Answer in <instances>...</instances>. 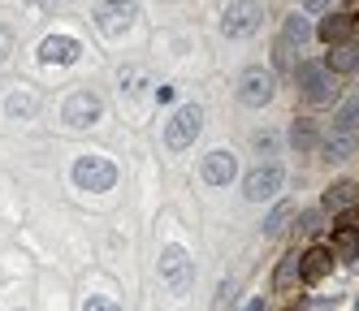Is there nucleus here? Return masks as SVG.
Here are the masks:
<instances>
[{
    "mask_svg": "<svg viewBox=\"0 0 359 311\" xmlns=\"http://www.w3.org/2000/svg\"><path fill=\"white\" fill-rule=\"evenodd\" d=\"M273 61H277V69H299V61H294V43H286V39H277V48H273Z\"/></svg>",
    "mask_w": 359,
    "mask_h": 311,
    "instance_id": "nucleus-24",
    "label": "nucleus"
},
{
    "mask_svg": "<svg viewBox=\"0 0 359 311\" xmlns=\"http://www.w3.org/2000/svg\"><path fill=\"white\" fill-rule=\"evenodd\" d=\"M117 83H121V95H139V87H143V69H139V65L121 69V74H117Z\"/></svg>",
    "mask_w": 359,
    "mask_h": 311,
    "instance_id": "nucleus-25",
    "label": "nucleus"
},
{
    "mask_svg": "<svg viewBox=\"0 0 359 311\" xmlns=\"http://www.w3.org/2000/svg\"><path fill=\"white\" fill-rule=\"evenodd\" d=\"M9 57H13V31H9L5 22H0V65H5Z\"/></svg>",
    "mask_w": 359,
    "mask_h": 311,
    "instance_id": "nucleus-28",
    "label": "nucleus"
},
{
    "mask_svg": "<svg viewBox=\"0 0 359 311\" xmlns=\"http://www.w3.org/2000/svg\"><path fill=\"white\" fill-rule=\"evenodd\" d=\"M303 5L312 9V13H329V9H333V0H303Z\"/></svg>",
    "mask_w": 359,
    "mask_h": 311,
    "instance_id": "nucleus-31",
    "label": "nucleus"
},
{
    "mask_svg": "<svg viewBox=\"0 0 359 311\" xmlns=\"http://www.w3.org/2000/svg\"><path fill=\"white\" fill-rule=\"evenodd\" d=\"M299 229H303V233L325 229V207H307V212H299Z\"/></svg>",
    "mask_w": 359,
    "mask_h": 311,
    "instance_id": "nucleus-26",
    "label": "nucleus"
},
{
    "mask_svg": "<svg viewBox=\"0 0 359 311\" xmlns=\"http://www.w3.org/2000/svg\"><path fill=\"white\" fill-rule=\"evenodd\" d=\"M325 65L338 74V78H342V74H355V69H359V43L351 39V43L329 48V52H325Z\"/></svg>",
    "mask_w": 359,
    "mask_h": 311,
    "instance_id": "nucleus-18",
    "label": "nucleus"
},
{
    "mask_svg": "<svg viewBox=\"0 0 359 311\" xmlns=\"http://www.w3.org/2000/svg\"><path fill=\"white\" fill-rule=\"evenodd\" d=\"M161 281L169 285V294H187L191 285H195V259L177 242H169L161 251Z\"/></svg>",
    "mask_w": 359,
    "mask_h": 311,
    "instance_id": "nucleus-6",
    "label": "nucleus"
},
{
    "mask_svg": "<svg viewBox=\"0 0 359 311\" xmlns=\"http://www.w3.org/2000/svg\"><path fill=\"white\" fill-rule=\"evenodd\" d=\"M35 109H39V99L31 91H13L9 95V117H31Z\"/></svg>",
    "mask_w": 359,
    "mask_h": 311,
    "instance_id": "nucleus-22",
    "label": "nucleus"
},
{
    "mask_svg": "<svg viewBox=\"0 0 359 311\" xmlns=\"http://www.w3.org/2000/svg\"><path fill=\"white\" fill-rule=\"evenodd\" d=\"M247 311H264V298H251V303H247Z\"/></svg>",
    "mask_w": 359,
    "mask_h": 311,
    "instance_id": "nucleus-33",
    "label": "nucleus"
},
{
    "mask_svg": "<svg viewBox=\"0 0 359 311\" xmlns=\"http://www.w3.org/2000/svg\"><path fill=\"white\" fill-rule=\"evenodd\" d=\"M286 139H290V147H294L299 156H312V151H320V139H325V134H320V121H316V117H294Z\"/></svg>",
    "mask_w": 359,
    "mask_h": 311,
    "instance_id": "nucleus-14",
    "label": "nucleus"
},
{
    "mask_svg": "<svg viewBox=\"0 0 359 311\" xmlns=\"http://www.w3.org/2000/svg\"><path fill=\"white\" fill-rule=\"evenodd\" d=\"M79 57H83V43L74 35H48L39 43V61L43 65H74Z\"/></svg>",
    "mask_w": 359,
    "mask_h": 311,
    "instance_id": "nucleus-13",
    "label": "nucleus"
},
{
    "mask_svg": "<svg viewBox=\"0 0 359 311\" xmlns=\"http://www.w3.org/2000/svg\"><path fill=\"white\" fill-rule=\"evenodd\" d=\"M83 311H121V307H117L113 298H95V294H91V298L83 303Z\"/></svg>",
    "mask_w": 359,
    "mask_h": 311,
    "instance_id": "nucleus-30",
    "label": "nucleus"
},
{
    "mask_svg": "<svg viewBox=\"0 0 359 311\" xmlns=\"http://www.w3.org/2000/svg\"><path fill=\"white\" fill-rule=\"evenodd\" d=\"M333 259H359V229H333Z\"/></svg>",
    "mask_w": 359,
    "mask_h": 311,
    "instance_id": "nucleus-20",
    "label": "nucleus"
},
{
    "mask_svg": "<svg viewBox=\"0 0 359 311\" xmlns=\"http://www.w3.org/2000/svg\"><path fill=\"white\" fill-rule=\"evenodd\" d=\"M312 35H316V26L307 22L303 13H290L286 22H281V39H286V43H294V48H303V43L312 39Z\"/></svg>",
    "mask_w": 359,
    "mask_h": 311,
    "instance_id": "nucleus-19",
    "label": "nucleus"
},
{
    "mask_svg": "<svg viewBox=\"0 0 359 311\" xmlns=\"http://www.w3.org/2000/svg\"><path fill=\"white\" fill-rule=\"evenodd\" d=\"M100 117H104V99H100L95 91H69L65 95V104H61V121L69 125V130H87V125H95Z\"/></svg>",
    "mask_w": 359,
    "mask_h": 311,
    "instance_id": "nucleus-9",
    "label": "nucleus"
},
{
    "mask_svg": "<svg viewBox=\"0 0 359 311\" xmlns=\"http://www.w3.org/2000/svg\"><path fill=\"white\" fill-rule=\"evenodd\" d=\"M27 5H35V9H57V0H27Z\"/></svg>",
    "mask_w": 359,
    "mask_h": 311,
    "instance_id": "nucleus-32",
    "label": "nucleus"
},
{
    "mask_svg": "<svg viewBox=\"0 0 359 311\" xmlns=\"http://www.w3.org/2000/svg\"><path fill=\"white\" fill-rule=\"evenodd\" d=\"M355 203H359V181H351V177L333 181V186L325 191V199H320L325 212H346V207H355Z\"/></svg>",
    "mask_w": 359,
    "mask_h": 311,
    "instance_id": "nucleus-15",
    "label": "nucleus"
},
{
    "mask_svg": "<svg viewBox=\"0 0 359 311\" xmlns=\"http://www.w3.org/2000/svg\"><path fill=\"white\" fill-rule=\"evenodd\" d=\"M264 26V5L260 0H229L221 13V35L225 39H251Z\"/></svg>",
    "mask_w": 359,
    "mask_h": 311,
    "instance_id": "nucleus-3",
    "label": "nucleus"
},
{
    "mask_svg": "<svg viewBox=\"0 0 359 311\" xmlns=\"http://www.w3.org/2000/svg\"><path fill=\"white\" fill-rule=\"evenodd\" d=\"M69 177H74V186H79V191L104 195V191L117 186V165L104 160V156H79V160H74V169H69Z\"/></svg>",
    "mask_w": 359,
    "mask_h": 311,
    "instance_id": "nucleus-4",
    "label": "nucleus"
},
{
    "mask_svg": "<svg viewBox=\"0 0 359 311\" xmlns=\"http://www.w3.org/2000/svg\"><path fill=\"white\" fill-rule=\"evenodd\" d=\"M294 212H299V207H294V203H277V207H273V212H269V221H264V238H277V233H281V229H286V221H290Z\"/></svg>",
    "mask_w": 359,
    "mask_h": 311,
    "instance_id": "nucleus-21",
    "label": "nucleus"
},
{
    "mask_svg": "<svg viewBox=\"0 0 359 311\" xmlns=\"http://www.w3.org/2000/svg\"><path fill=\"white\" fill-rule=\"evenodd\" d=\"M199 134H203V109H199V104H182V109L169 113V121H165V147L169 151L195 147Z\"/></svg>",
    "mask_w": 359,
    "mask_h": 311,
    "instance_id": "nucleus-2",
    "label": "nucleus"
},
{
    "mask_svg": "<svg viewBox=\"0 0 359 311\" xmlns=\"http://www.w3.org/2000/svg\"><path fill=\"white\" fill-rule=\"evenodd\" d=\"M277 143H281V139L273 134V130H255V134H251V147L260 151V156H273V151H277Z\"/></svg>",
    "mask_w": 359,
    "mask_h": 311,
    "instance_id": "nucleus-27",
    "label": "nucleus"
},
{
    "mask_svg": "<svg viewBox=\"0 0 359 311\" xmlns=\"http://www.w3.org/2000/svg\"><path fill=\"white\" fill-rule=\"evenodd\" d=\"M277 95V74L264 69V65H247L238 74V104L243 109H264Z\"/></svg>",
    "mask_w": 359,
    "mask_h": 311,
    "instance_id": "nucleus-5",
    "label": "nucleus"
},
{
    "mask_svg": "<svg viewBox=\"0 0 359 311\" xmlns=\"http://www.w3.org/2000/svg\"><path fill=\"white\" fill-rule=\"evenodd\" d=\"M135 18H139L135 0H95V5H91V22L104 35H126L135 26Z\"/></svg>",
    "mask_w": 359,
    "mask_h": 311,
    "instance_id": "nucleus-8",
    "label": "nucleus"
},
{
    "mask_svg": "<svg viewBox=\"0 0 359 311\" xmlns=\"http://www.w3.org/2000/svg\"><path fill=\"white\" fill-rule=\"evenodd\" d=\"M329 272H333V251H325V247H312V251H303V281H307V285L325 281Z\"/></svg>",
    "mask_w": 359,
    "mask_h": 311,
    "instance_id": "nucleus-17",
    "label": "nucleus"
},
{
    "mask_svg": "<svg viewBox=\"0 0 359 311\" xmlns=\"http://www.w3.org/2000/svg\"><path fill=\"white\" fill-rule=\"evenodd\" d=\"M299 281H303V255L290 251V255L277 264V272H273V290H277V294H290Z\"/></svg>",
    "mask_w": 359,
    "mask_h": 311,
    "instance_id": "nucleus-16",
    "label": "nucleus"
},
{
    "mask_svg": "<svg viewBox=\"0 0 359 311\" xmlns=\"http://www.w3.org/2000/svg\"><path fill=\"white\" fill-rule=\"evenodd\" d=\"M355 151H359V130H338V125H333L329 134L320 139V160H329V165L351 160Z\"/></svg>",
    "mask_w": 359,
    "mask_h": 311,
    "instance_id": "nucleus-12",
    "label": "nucleus"
},
{
    "mask_svg": "<svg viewBox=\"0 0 359 311\" xmlns=\"http://www.w3.org/2000/svg\"><path fill=\"white\" fill-rule=\"evenodd\" d=\"M355 31H359V22H355V13H342V9H329L320 22H316V39L325 43V48H338V43H351L355 39Z\"/></svg>",
    "mask_w": 359,
    "mask_h": 311,
    "instance_id": "nucleus-11",
    "label": "nucleus"
},
{
    "mask_svg": "<svg viewBox=\"0 0 359 311\" xmlns=\"http://www.w3.org/2000/svg\"><path fill=\"white\" fill-rule=\"evenodd\" d=\"M294 91L303 104H312V109H320V104H333L338 99V74H333L325 61H299L294 69Z\"/></svg>",
    "mask_w": 359,
    "mask_h": 311,
    "instance_id": "nucleus-1",
    "label": "nucleus"
},
{
    "mask_svg": "<svg viewBox=\"0 0 359 311\" xmlns=\"http://www.w3.org/2000/svg\"><path fill=\"white\" fill-rule=\"evenodd\" d=\"M199 177L208 181V186H229V181L238 177V156L229 151V147H212L199 160Z\"/></svg>",
    "mask_w": 359,
    "mask_h": 311,
    "instance_id": "nucleus-10",
    "label": "nucleus"
},
{
    "mask_svg": "<svg viewBox=\"0 0 359 311\" xmlns=\"http://www.w3.org/2000/svg\"><path fill=\"white\" fill-rule=\"evenodd\" d=\"M286 186V169L277 160H260L247 177H243V195L247 203H264V199H277V191Z\"/></svg>",
    "mask_w": 359,
    "mask_h": 311,
    "instance_id": "nucleus-7",
    "label": "nucleus"
},
{
    "mask_svg": "<svg viewBox=\"0 0 359 311\" xmlns=\"http://www.w3.org/2000/svg\"><path fill=\"white\" fill-rule=\"evenodd\" d=\"M338 229H359V203L346 207V212H338Z\"/></svg>",
    "mask_w": 359,
    "mask_h": 311,
    "instance_id": "nucleus-29",
    "label": "nucleus"
},
{
    "mask_svg": "<svg viewBox=\"0 0 359 311\" xmlns=\"http://www.w3.org/2000/svg\"><path fill=\"white\" fill-rule=\"evenodd\" d=\"M333 125L338 130H359V99H346L338 113H333Z\"/></svg>",
    "mask_w": 359,
    "mask_h": 311,
    "instance_id": "nucleus-23",
    "label": "nucleus"
}]
</instances>
